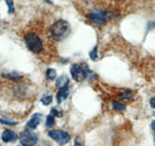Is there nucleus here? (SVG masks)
Instances as JSON below:
<instances>
[{
	"label": "nucleus",
	"mask_w": 155,
	"mask_h": 146,
	"mask_svg": "<svg viewBox=\"0 0 155 146\" xmlns=\"http://www.w3.org/2000/svg\"><path fill=\"white\" fill-rule=\"evenodd\" d=\"M41 102L43 103V105L47 106V105H49L50 103L52 102V95L51 94H46V95H44L43 97L41 98Z\"/></svg>",
	"instance_id": "13"
},
{
	"label": "nucleus",
	"mask_w": 155,
	"mask_h": 146,
	"mask_svg": "<svg viewBox=\"0 0 155 146\" xmlns=\"http://www.w3.org/2000/svg\"><path fill=\"white\" fill-rule=\"evenodd\" d=\"M113 1H120V0H113Z\"/></svg>",
	"instance_id": "24"
},
{
	"label": "nucleus",
	"mask_w": 155,
	"mask_h": 146,
	"mask_svg": "<svg viewBox=\"0 0 155 146\" xmlns=\"http://www.w3.org/2000/svg\"><path fill=\"white\" fill-rule=\"evenodd\" d=\"M48 135L50 138L55 140L58 142L60 143L61 144H65L69 142L71 140V135L67 132L63 130H56V129H52L48 132Z\"/></svg>",
	"instance_id": "6"
},
{
	"label": "nucleus",
	"mask_w": 155,
	"mask_h": 146,
	"mask_svg": "<svg viewBox=\"0 0 155 146\" xmlns=\"http://www.w3.org/2000/svg\"><path fill=\"white\" fill-rule=\"evenodd\" d=\"M150 105H151V107L155 109V96L153 97L151 99V100H150Z\"/></svg>",
	"instance_id": "21"
},
{
	"label": "nucleus",
	"mask_w": 155,
	"mask_h": 146,
	"mask_svg": "<svg viewBox=\"0 0 155 146\" xmlns=\"http://www.w3.org/2000/svg\"><path fill=\"white\" fill-rule=\"evenodd\" d=\"M24 40L28 49L33 53L39 54L42 52L43 46L42 40L37 35L33 33H29L25 35Z\"/></svg>",
	"instance_id": "2"
},
{
	"label": "nucleus",
	"mask_w": 155,
	"mask_h": 146,
	"mask_svg": "<svg viewBox=\"0 0 155 146\" xmlns=\"http://www.w3.org/2000/svg\"><path fill=\"white\" fill-rule=\"evenodd\" d=\"M54 124V116L51 114L48 115L46 118V123H45V126L47 127H51Z\"/></svg>",
	"instance_id": "14"
},
{
	"label": "nucleus",
	"mask_w": 155,
	"mask_h": 146,
	"mask_svg": "<svg viewBox=\"0 0 155 146\" xmlns=\"http://www.w3.org/2000/svg\"><path fill=\"white\" fill-rule=\"evenodd\" d=\"M5 77L8 78V79H11V80H14V81H20L21 78V76L18 75L17 73H9V74L6 75Z\"/></svg>",
	"instance_id": "16"
},
{
	"label": "nucleus",
	"mask_w": 155,
	"mask_h": 146,
	"mask_svg": "<svg viewBox=\"0 0 155 146\" xmlns=\"http://www.w3.org/2000/svg\"><path fill=\"white\" fill-rule=\"evenodd\" d=\"M74 146H83V144H82L81 142L79 141L78 138H77L75 141V143H74Z\"/></svg>",
	"instance_id": "23"
},
{
	"label": "nucleus",
	"mask_w": 155,
	"mask_h": 146,
	"mask_svg": "<svg viewBox=\"0 0 155 146\" xmlns=\"http://www.w3.org/2000/svg\"><path fill=\"white\" fill-rule=\"evenodd\" d=\"M38 137L31 129H26L21 133L20 137V143L23 146H34L37 143Z\"/></svg>",
	"instance_id": "4"
},
{
	"label": "nucleus",
	"mask_w": 155,
	"mask_h": 146,
	"mask_svg": "<svg viewBox=\"0 0 155 146\" xmlns=\"http://www.w3.org/2000/svg\"><path fill=\"white\" fill-rule=\"evenodd\" d=\"M71 32V27L68 21L64 20H58L51 25L50 33L53 39L56 41L64 40Z\"/></svg>",
	"instance_id": "1"
},
{
	"label": "nucleus",
	"mask_w": 155,
	"mask_h": 146,
	"mask_svg": "<svg viewBox=\"0 0 155 146\" xmlns=\"http://www.w3.org/2000/svg\"><path fill=\"white\" fill-rule=\"evenodd\" d=\"M42 115L41 113H34L33 116H32L31 119L27 122V128L29 129H35L37 128V126H39V124L40 123L41 120H42Z\"/></svg>",
	"instance_id": "7"
},
{
	"label": "nucleus",
	"mask_w": 155,
	"mask_h": 146,
	"mask_svg": "<svg viewBox=\"0 0 155 146\" xmlns=\"http://www.w3.org/2000/svg\"><path fill=\"white\" fill-rule=\"evenodd\" d=\"M0 122H1L2 123H3V124L9 125V126H12V125H16L17 123H18L17 122L12 121V120H7V119H1V120H0Z\"/></svg>",
	"instance_id": "19"
},
{
	"label": "nucleus",
	"mask_w": 155,
	"mask_h": 146,
	"mask_svg": "<svg viewBox=\"0 0 155 146\" xmlns=\"http://www.w3.org/2000/svg\"><path fill=\"white\" fill-rule=\"evenodd\" d=\"M69 82L70 81L68 76L63 75L60 76V77L57 79V81H56V83H55L56 88L59 90L66 88V87H68V84H69Z\"/></svg>",
	"instance_id": "10"
},
{
	"label": "nucleus",
	"mask_w": 155,
	"mask_h": 146,
	"mask_svg": "<svg viewBox=\"0 0 155 146\" xmlns=\"http://www.w3.org/2000/svg\"><path fill=\"white\" fill-rule=\"evenodd\" d=\"M2 139L5 142H13L18 139V135L10 129H6L2 134Z\"/></svg>",
	"instance_id": "8"
},
{
	"label": "nucleus",
	"mask_w": 155,
	"mask_h": 146,
	"mask_svg": "<svg viewBox=\"0 0 155 146\" xmlns=\"http://www.w3.org/2000/svg\"><path fill=\"white\" fill-rule=\"evenodd\" d=\"M0 146H1V144H0Z\"/></svg>",
	"instance_id": "25"
},
{
	"label": "nucleus",
	"mask_w": 155,
	"mask_h": 146,
	"mask_svg": "<svg viewBox=\"0 0 155 146\" xmlns=\"http://www.w3.org/2000/svg\"><path fill=\"white\" fill-rule=\"evenodd\" d=\"M89 57H90L91 59L93 61H95L98 59V50H97V47H95V48L89 53Z\"/></svg>",
	"instance_id": "17"
},
{
	"label": "nucleus",
	"mask_w": 155,
	"mask_h": 146,
	"mask_svg": "<svg viewBox=\"0 0 155 146\" xmlns=\"http://www.w3.org/2000/svg\"><path fill=\"white\" fill-rule=\"evenodd\" d=\"M57 76V71L54 68H48L46 70V78L48 81H54Z\"/></svg>",
	"instance_id": "11"
},
{
	"label": "nucleus",
	"mask_w": 155,
	"mask_h": 146,
	"mask_svg": "<svg viewBox=\"0 0 155 146\" xmlns=\"http://www.w3.org/2000/svg\"><path fill=\"white\" fill-rule=\"evenodd\" d=\"M5 2L8 5V12L9 14H12L15 12V6H14V1L13 0H5Z\"/></svg>",
	"instance_id": "15"
},
{
	"label": "nucleus",
	"mask_w": 155,
	"mask_h": 146,
	"mask_svg": "<svg viewBox=\"0 0 155 146\" xmlns=\"http://www.w3.org/2000/svg\"><path fill=\"white\" fill-rule=\"evenodd\" d=\"M151 129H152L153 132H154V141H155V120H153L152 123H151Z\"/></svg>",
	"instance_id": "22"
},
{
	"label": "nucleus",
	"mask_w": 155,
	"mask_h": 146,
	"mask_svg": "<svg viewBox=\"0 0 155 146\" xmlns=\"http://www.w3.org/2000/svg\"><path fill=\"white\" fill-rule=\"evenodd\" d=\"M51 114L53 115L54 116H61V114H60V112H59L58 109H56L55 108H52L51 110Z\"/></svg>",
	"instance_id": "20"
},
{
	"label": "nucleus",
	"mask_w": 155,
	"mask_h": 146,
	"mask_svg": "<svg viewBox=\"0 0 155 146\" xmlns=\"http://www.w3.org/2000/svg\"><path fill=\"white\" fill-rule=\"evenodd\" d=\"M133 97V93L130 91H124L120 95L121 100H127V99H130Z\"/></svg>",
	"instance_id": "18"
},
{
	"label": "nucleus",
	"mask_w": 155,
	"mask_h": 146,
	"mask_svg": "<svg viewBox=\"0 0 155 146\" xmlns=\"http://www.w3.org/2000/svg\"><path fill=\"white\" fill-rule=\"evenodd\" d=\"M88 18L97 25H102L107 21V12L100 9H94L87 15Z\"/></svg>",
	"instance_id": "5"
},
{
	"label": "nucleus",
	"mask_w": 155,
	"mask_h": 146,
	"mask_svg": "<svg viewBox=\"0 0 155 146\" xmlns=\"http://www.w3.org/2000/svg\"><path fill=\"white\" fill-rule=\"evenodd\" d=\"M69 94H70V88H68V87H66V88L59 90V91L57 94V96H56L58 103H61L62 101L66 100V99L68 98Z\"/></svg>",
	"instance_id": "9"
},
{
	"label": "nucleus",
	"mask_w": 155,
	"mask_h": 146,
	"mask_svg": "<svg viewBox=\"0 0 155 146\" xmlns=\"http://www.w3.org/2000/svg\"><path fill=\"white\" fill-rule=\"evenodd\" d=\"M112 106H113L114 109L116 111H123L126 109V105L120 103L118 101H113Z\"/></svg>",
	"instance_id": "12"
},
{
	"label": "nucleus",
	"mask_w": 155,
	"mask_h": 146,
	"mask_svg": "<svg viewBox=\"0 0 155 146\" xmlns=\"http://www.w3.org/2000/svg\"><path fill=\"white\" fill-rule=\"evenodd\" d=\"M71 74L72 78L76 82H83L90 74L91 71L88 68L87 66L80 64H73L71 67Z\"/></svg>",
	"instance_id": "3"
}]
</instances>
